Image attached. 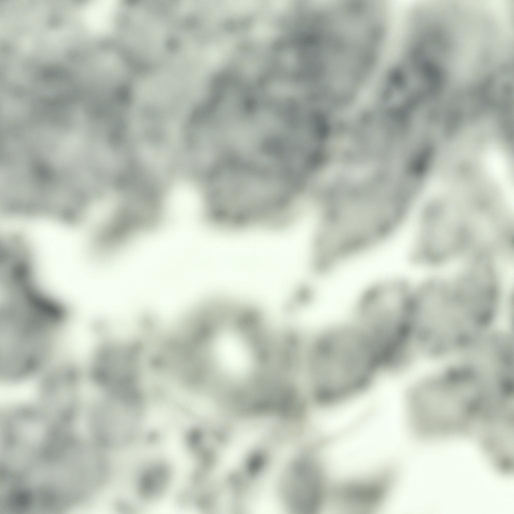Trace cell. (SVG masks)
<instances>
[{"label":"cell","mask_w":514,"mask_h":514,"mask_svg":"<svg viewBox=\"0 0 514 514\" xmlns=\"http://www.w3.org/2000/svg\"><path fill=\"white\" fill-rule=\"evenodd\" d=\"M307 336L304 382L312 401L319 406L333 407L358 398L385 374L374 348L349 317Z\"/></svg>","instance_id":"obj_1"},{"label":"cell","mask_w":514,"mask_h":514,"mask_svg":"<svg viewBox=\"0 0 514 514\" xmlns=\"http://www.w3.org/2000/svg\"><path fill=\"white\" fill-rule=\"evenodd\" d=\"M496 301L491 287L469 274L454 283L426 285L412 299L417 347L438 356L466 350L483 335Z\"/></svg>","instance_id":"obj_2"},{"label":"cell","mask_w":514,"mask_h":514,"mask_svg":"<svg viewBox=\"0 0 514 514\" xmlns=\"http://www.w3.org/2000/svg\"><path fill=\"white\" fill-rule=\"evenodd\" d=\"M65 306L37 297L0 302V375L15 383L36 378L60 356L70 323Z\"/></svg>","instance_id":"obj_3"},{"label":"cell","mask_w":514,"mask_h":514,"mask_svg":"<svg viewBox=\"0 0 514 514\" xmlns=\"http://www.w3.org/2000/svg\"><path fill=\"white\" fill-rule=\"evenodd\" d=\"M410 298L399 291L370 292L355 304L351 318L387 366L411 358L416 347Z\"/></svg>","instance_id":"obj_4"},{"label":"cell","mask_w":514,"mask_h":514,"mask_svg":"<svg viewBox=\"0 0 514 514\" xmlns=\"http://www.w3.org/2000/svg\"><path fill=\"white\" fill-rule=\"evenodd\" d=\"M480 398L477 381L458 364L414 383L407 392L406 403L413 419L420 416L447 418L462 420L468 425L475 416Z\"/></svg>","instance_id":"obj_5"},{"label":"cell","mask_w":514,"mask_h":514,"mask_svg":"<svg viewBox=\"0 0 514 514\" xmlns=\"http://www.w3.org/2000/svg\"><path fill=\"white\" fill-rule=\"evenodd\" d=\"M102 470V460L94 449L70 443L48 458L39 485L47 498L57 506L90 494L100 481Z\"/></svg>","instance_id":"obj_6"},{"label":"cell","mask_w":514,"mask_h":514,"mask_svg":"<svg viewBox=\"0 0 514 514\" xmlns=\"http://www.w3.org/2000/svg\"><path fill=\"white\" fill-rule=\"evenodd\" d=\"M49 418L32 402L10 407L4 428L5 466L10 470H27L37 459L46 458L54 446L55 431Z\"/></svg>","instance_id":"obj_7"},{"label":"cell","mask_w":514,"mask_h":514,"mask_svg":"<svg viewBox=\"0 0 514 514\" xmlns=\"http://www.w3.org/2000/svg\"><path fill=\"white\" fill-rule=\"evenodd\" d=\"M33 402L55 420L70 418L90 391L81 360L62 355L35 380Z\"/></svg>","instance_id":"obj_8"},{"label":"cell","mask_w":514,"mask_h":514,"mask_svg":"<svg viewBox=\"0 0 514 514\" xmlns=\"http://www.w3.org/2000/svg\"><path fill=\"white\" fill-rule=\"evenodd\" d=\"M475 219L450 204L432 208L423 223L421 239L423 256L438 262L469 245L475 231Z\"/></svg>","instance_id":"obj_9"},{"label":"cell","mask_w":514,"mask_h":514,"mask_svg":"<svg viewBox=\"0 0 514 514\" xmlns=\"http://www.w3.org/2000/svg\"><path fill=\"white\" fill-rule=\"evenodd\" d=\"M284 478L285 493L296 509L305 513L319 510L325 498V479L318 461L309 457L303 458L293 465Z\"/></svg>","instance_id":"obj_10"},{"label":"cell","mask_w":514,"mask_h":514,"mask_svg":"<svg viewBox=\"0 0 514 514\" xmlns=\"http://www.w3.org/2000/svg\"><path fill=\"white\" fill-rule=\"evenodd\" d=\"M381 479L352 482L341 486L336 493L343 505L355 509H367L376 505L382 498L386 484Z\"/></svg>","instance_id":"obj_11"}]
</instances>
